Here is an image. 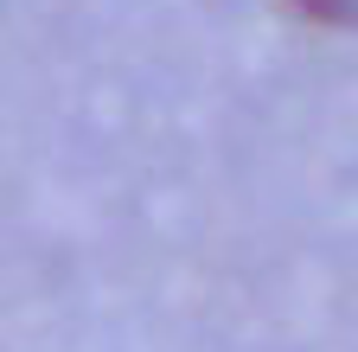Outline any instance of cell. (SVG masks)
Wrapping results in <instances>:
<instances>
[{
	"label": "cell",
	"mask_w": 358,
	"mask_h": 352,
	"mask_svg": "<svg viewBox=\"0 0 358 352\" xmlns=\"http://www.w3.org/2000/svg\"><path fill=\"white\" fill-rule=\"evenodd\" d=\"M294 13H307V20H320V26H352L358 20V0H288Z\"/></svg>",
	"instance_id": "cell-1"
}]
</instances>
